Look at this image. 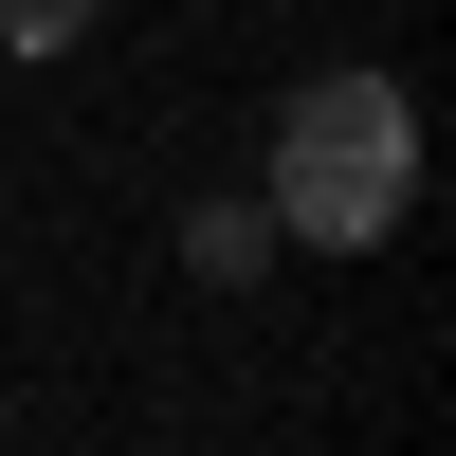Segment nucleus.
I'll list each match as a JSON object with an SVG mask.
<instances>
[{
  "label": "nucleus",
  "mask_w": 456,
  "mask_h": 456,
  "mask_svg": "<svg viewBox=\"0 0 456 456\" xmlns=\"http://www.w3.org/2000/svg\"><path fill=\"white\" fill-rule=\"evenodd\" d=\"M92 37V0H0V55H73Z\"/></svg>",
  "instance_id": "nucleus-2"
},
{
  "label": "nucleus",
  "mask_w": 456,
  "mask_h": 456,
  "mask_svg": "<svg viewBox=\"0 0 456 456\" xmlns=\"http://www.w3.org/2000/svg\"><path fill=\"white\" fill-rule=\"evenodd\" d=\"M420 219V110H402V73H311V92L274 110V238H402Z\"/></svg>",
  "instance_id": "nucleus-1"
}]
</instances>
